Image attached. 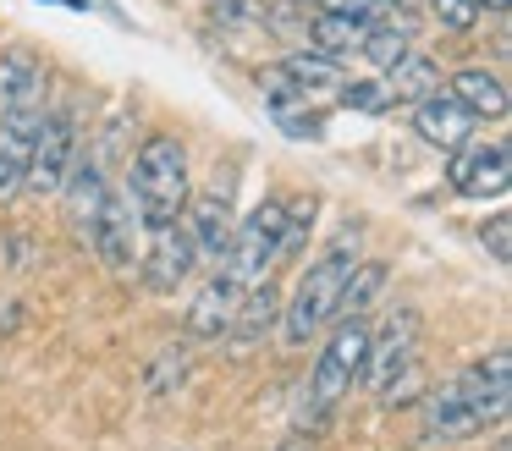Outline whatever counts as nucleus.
I'll use <instances>...</instances> for the list:
<instances>
[{
  "label": "nucleus",
  "instance_id": "f257e3e1",
  "mask_svg": "<svg viewBox=\"0 0 512 451\" xmlns=\"http://www.w3.org/2000/svg\"><path fill=\"white\" fill-rule=\"evenodd\" d=\"M364 352H369V325H364V314L336 319V330H331V341H325L320 363H314V374L303 380L298 429H320L325 418L336 413V402L353 391L358 369H364Z\"/></svg>",
  "mask_w": 512,
  "mask_h": 451
},
{
  "label": "nucleus",
  "instance_id": "f03ea898",
  "mask_svg": "<svg viewBox=\"0 0 512 451\" xmlns=\"http://www.w3.org/2000/svg\"><path fill=\"white\" fill-rule=\"evenodd\" d=\"M133 204L144 226H166L188 209V149L171 132H149L133 154Z\"/></svg>",
  "mask_w": 512,
  "mask_h": 451
},
{
  "label": "nucleus",
  "instance_id": "7ed1b4c3",
  "mask_svg": "<svg viewBox=\"0 0 512 451\" xmlns=\"http://www.w3.org/2000/svg\"><path fill=\"white\" fill-rule=\"evenodd\" d=\"M358 264V237L353 231H342V237L331 242V248L320 253V259L303 270V281H298V292H292V303H287V319H281V336H287V347H309V336L331 319V308H336V292H342V281H347V270Z\"/></svg>",
  "mask_w": 512,
  "mask_h": 451
},
{
  "label": "nucleus",
  "instance_id": "20e7f679",
  "mask_svg": "<svg viewBox=\"0 0 512 451\" xmlns=\"http://www.w3.org/2000/svg\"><path fill=\"white\" fill-rule=\"evenodd\" d=\"M72 154H78V121L67 116V110H45L39 116V132L34 143H28V165H23V187L39 198L61 193V182H67V165Z\"/></svg>",
  "mask_w": 512,
  "mask_h": 451
},
{
  "label": "nucleus",
  "instance_id": "39448f33",
  "mask_svg": "<svg viewBox=\"0 0 512 451\" xmlns=\"http://www.w3.org/2000/svg\"><path fill=\"white\" fill-rule=\"evenodd\" d=\"M193 264H199V248H193L188 226H177V220L149 226V248H138V275L149 292H177L193 275Z\"/></svg>",
  "mask_w": 512,
  "mask_h": 451
},
{
  "label": "nucleus",
  "instance_id": "423d86ee",
  "mask_svg": "<svg viewBox=\"0 0 512 451\" xmlns=\"http://www.w3.org/2000/svg\"><path fill=\"white\" fill-rule=\"evenodd\" d=\"M446 182L463 198H496L512 187V149L507 143H474L452 149V165H446Z\"/></svg>",
  "mask_w": 512,
  "mask_h": 451
},
{
  "label": "nucleus",
  "instance_id": "0eeeda50",
  "mask_svg": "<svg viewBox=\"0 0 512 451\" xmlns=\"http://www.w3.org/2000/svg\"><path fill=\"white\" fill-rule=\"evenodd\" d=\"M419 308H397V314L380 325V336L369 330V352H364V369H358V380H369L380 391V385L391 380V374H402L413 363V347H419Z\"/></svg>",
  "mask_w": 512,
  "mask_h": 451
},
{
  "label": "nucleus",
  "instance_id": "6e6552de",
  "mask_svg": "<svg viewBox=\"0 0 512 451\" xmlns=\"http://www.w3.org/2000/svg\"><path fill=\"white\" fill-rule=\"evenodd\" d=\"M138 204H133V193H105V204H100V215H94V231H89V248L100 253L111 270H127V264H138Z\"/></svg>",
  "mask_w": 512,
  "mask_h": 451
},
{
  "label": "nucleus",
  "instance_id": "1a4fd4ad",
  "mask_svg": "<svg viewBox=\"0 0 512 451\" xmlns=\"http://www.w3.org/2000/svg\"><path fill=\"white\" fill-rule=\"evenodd\" d=\"M479 429H490V424H485V413L457 391V380L424 391V440H430V446H457V440H474Z\"/></svg>",
  "mask_w": 512,
  "mask_h": 451
},
{
  "label": "nucleus",
  "instance_id": "9d476101",
  "mask_svg": "<svg viewBox=\"0 0 512 451\" xmlns=\"http://www.w3.org/2000/svg\"><path fill=\"white\" fill-rule=\"evenodd\" d=\"M474 127H479V116L468 105H457L446 88H435V94H424V99H413V132H419L430 149H463L468 138H474Z\"/></svg>",
  "mask_w": 512,
  "mask_h": 451
},
{
  "label": "nucleus",
  "instance_id": "9b49d317",
  "mask_svg": "<svg viewBox=\"0 0 512 451\" xmlns=\"http://www.w3.org/2000/svg\"><path fill=\"white\" fill-rule=\"evenodd\" d=\"M105 193H111V182H105L100 160H94V154H72L61 198H67V220H72V231H78L83 242H89V231H94V215H100Z\"/></svg>",
  "mask_w": 512,
  "mask_h": 451
},
{
  "label": "nucleus",
  "instance_id": "f8f14e48",
  "mask_svg": "<svg viewBox=\"0 0 512 451\" xmlns=\"http://www.w3.org/2000/svg\"><path fill=\"white\" fill-rule=\"evenodd\" d=\"M39 116H45V105L0 110V198H12L23 187V165H28V143L39 132Z\"/></svg>",
  "mask_w": 512,
  "mask_h": 451
},
{
  "label": "nucleus",
  "instance_id": "ddd939ff",
  "mask_svg": "<svg viewBox=\"0 0 512 451\" xmlns=\"http://www.w3.org/2000/svg\"><path fill=\"white\" fill-rule=\"evenodd\" d=\"M276 314H281V292H276V281H254L243 297H237V308H232V325H226V336H232V347H259V341L270 336V325H276Z\"/></svg>",
  "mask_w": 512,
  "mask_h": 451
},
{
  "label": "nucleus",
  "instance_id": "4468645a",
  "mask_svg": "<svg viewBox=\"0 0 512 451\" xmlns=\"http://www.w3.org/2000/svg\"><path fill=\"white\" fill-rule=\"evenodd\" d=\"M39 99H45V61L28 44L0 50V110L39 105Z\"/></svg>",
  "mask_w": 512,
  "mask_h": 451
},
{
  "label": "nucleus",
  "instance_id": "2eb2a0df",
  "mask_svg": "<svg viewBox=\"0 0 512 451\" xmlns=\"http://www.w3.org/2000/svg\"><path fill=\"white\" fill-rule=\"evenodd\" d=\"M188 237H193V248H199V259H215L221 264L226 259V248H232V204H226L221 193H199L188 204Z\"/></svg>",
  "mask_w": 512,
  "mask_h": 451
},
{
  "label": "nucleus",
  "instance_id": "dca6fc26",
  "mask_svg": "<svg viewBox=\"0 0 512 451\" xmlns=\"http://www.w3.org/2000/svg\"><path fill=\"white\" fill-rule=\"evenodd\" d=\"M281 66L292 72V83H298V94L309 99L314 110H320L325 99H336V88L347 83V77H342V61H331V55H320V50H298V55H287Z\"/></svg>",
  "mask_w": 512,
  "mask_h": 451
},
{
  "label": "nucleus",
  "instance_id": "f3484780",
  "mask_svg": "<svg viewBox=\"0 0 512 451\" xmlns=\"http://www.w3.org/2000/svg\"><path fill=\"white\" fill-rule=\"evenodd\" d=\"M237 286H226L221 275H215L210 286H204L199 297H193V308H188V336L193 341H221L226 336V325H232V308H237Z\"/></svg>",
  "mask_w": 512,
  "mask_h": 451
},
{
  "label": "nucleus",
  "instance_id": "a211bd4d",
  "mask_svg": "<svg viewBox=\"0 0 512 451\" xmlns=\"http://www.w3.org/2000/svg\"><path fill=\"white\" fill-rule=\"evenodd\" d=\"M446 94H452L457 105H468L479 121H485V116H507V83H501L490 66H463Z\"/></svg>",
  "mask_w": 512,
  "mask_h": 451
},
{
  "label": "nucleus",
  "instance_id": "6ab92c4d",
  "mask_svg": "<svg viewBox=\"0 0 512 451\" xmlns=\"http://www.w3.org/2000/svg\"><path fill=\"white\" fill-rule=\"evenodd\" d=\"M380 83H386V99L391 105H413V99H424V94H435L441 88V66L430 61V55H402L391 72H380Z\"/></svg>",
  "mask_w": 512,
  "mask_h": 451
},
{
  "label": "nucleus",
  "instance_id": "aec40b11",
  "mask_svg": "<svg viewBox=\"0 0 512 451\" xmlns=\"http://www.w3.org/2000/svg\"><path fill=\"white\" fill-rule=\"evenodd\" d=\"M303 39H309V50L342 61V55H358V44H364V22H358V17H331V11H314V17L303 22Z\"/></svg>",
  "mask_w": 512,
  "mask_h": 451
},
{
  "label": "nucleus",
  "instance_id": "412c9836",
  "mask_svg": "<svg viewBox=\"0 0 512 451\" xmlns=\"http://www.w3.org/2000/svg\"><path fill=\"white\" fill-rule=\"evenodd\" d=\"M386 281H391V270H386V264H380V259H358L353 270H347L342 292H336V308H331V319L364 314V308L375 303L380 292H386Z\"/></svg>",
  "mask_w": 512,
  "mask_h": 451
},
{
  "label": "nucleus",
  "instance_id": "4be33fe9",
  "mask_svg": "<svg viewBox=\"0 0 512 451\" xmlns=\"http://www.w3.org/2000/svg\"><path fill=\"white\" fill-rule=\"evenodd\" d=\"M210 22L226 33H270V0H210Z\"/></svg>",
  "mask_w": 512,
  "mask_h": 451
},
{
  "label": "nucleus",
  "instance_id": "5701e85b",
  "mask_svg": "<svg viewBox=\"0 0 512 451\" xmlns=\"http://www.w3.org/2000/svg\"><path fill=\"white\" fill-rule=\"evenodd\" d=\"M314 198H281V242H276V259H292V253H303V242H309L314 231Z\"/></svg>",
  "mask_w": 512,
  "mask_h": 451
},
{
  "label": "nucleus",
  "instance_id": "b1692460",
  "mask_svg": "<svg viewBox=\"0 0 512 451\" xmlns=\"http://www.w3.org/2000/svg\"><path fill=\"white\" fill-rule=\"evenodd\" d=\"M182 380H188V341H171V347L155 358V369H149V391L166 396V391H177Z\"/></svg>",
  "mask_w": 512,
  "mask_h": 451
},
{
  "label": "nucleus",
  "instance_id": "393cba45",
  "mask_svg": "<svg viewBox=\"0 0 512 451\" xmlns=\"http://www.w3.org/2000/svg\"><path fill=\"white\" fill-rule=\"evenodd\" d=\"M254 83H259V94L270 99V110H276V105H309V99L298 94V83H292V72H287L281 61H276V66H259Z\"/></svg>",
  "mask_w": 512,
  "mask_h": 451
},
{
  "label": "nucleus",
  "instance_id": "a878e982",
  "mask_svg": "<svg viewBox=\"0 0 512 451\" xmlns=\"http://www.w3.org/2000/svg\"><path fill=\"white\" fill-rule=\"evenodd\" d=\"M430 11H435V22H441L446 33H474L479 17H485L474 0H430Z\"/></svg>",
  "mask_w": 512,
  "mask_h": 451
},
{
  "label": "nucleus",
  "instance_id": "bb28decb",
  "mask_svg": "<svg viewBox=\"0 0 512 451\" xmlns=\"http://www.w3.org/2000/svg\"><path fill=\"white\" fill-rule=\"evenodd\" d=\"M336 99H342V105H353V110H386L391 105L386 83H342V88H336Z\"/></svg>",
  "mask_w": 512,
  "mask_h": 451
},
{
  "label": "nucleus",
  "instance_id": "cd10ccee",
  "mask_svg": "<svg viewBox=\"0 0 512 451\" xmlns=\"http://www.w3.org/2000/svg\"><path fill=\"white\" fill-rule=\"evenodd\" d=\"M479 242H485V253L496 264H507L512 259V215H490V226L479 231Z\"/></svg>",
  "mask_w": 512,
  "mask_h": 451
},
{
  "label": "nucleus",
  "instance_id": "c85d7f7f",
  "mask_svg": "<svg viewBox=\"0 0 512 451\" xmlns=\"http://www.w3.org/2000/svg\"><path fill=\"white\" fill-rule=\"evenodd\" d=\"M17 325H23V314H17V303H12V297H0V336H12Z\"/></svg>",
  "mask_w": 512,
  "mask_h": 451
},
{
  "label": "nucleus",
  "instance_id": "c756f323",
  "mask_svg": "<svg viewBox=\"0 0 512 451\" xmlns=\"http://www.w3.org/2000/svg\"><path fill=\"white\" fill-rule=\"evenodd\" d=\"M276 451H314V446H309V440H303V435H292V440H281Z\"/></svg>",
  "mask_w": 512,
  "mask_h": 451
},
{
  "label": "nucleus",
  "instance_id": "7c9ffc66",
  "mask_svg": "<svg viewBox=\"0 0 512 451\" xmlns=\"http://www.w3.org/2000/svg\"><path fill=\"white\" fill-rule=\"evenodd\" d=\"M474 6H479V11H507L512 0H474Z\"/></svg>",
  "mask_w": 512,
  "mask_h": 451
},
{
  "label": "nucleus",
  "instance_id": "2f4dec72",
  "mask_svg": "<svg viewBox=\"0 0 512 451\" xmlns=\"http://www.w3.org/2000/svg\"><path fill=\"white\" fill-rule=\"evenodd\" d=\"M490 451H512V446H507V440H496V446H490Z\"/></svg>",
  "mask_w": 512,
  "mask_h": 451
}]
</instances>
